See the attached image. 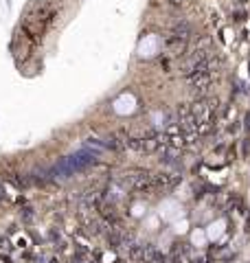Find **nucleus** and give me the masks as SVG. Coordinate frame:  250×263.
Wrapping results in <instances>:
<instances>
[{
	"mask_svg": "<svg viewBox=\"0 0 250 263\" xmlns=\"http://www.w3.org/2000/svg\"><path fill=\"white\" fill-rule=\"evenodd\" d=\"M169 2H171V4H174V7H182V4H185V2H187V0H169Z\"/></svg>",
	"mask_w": 250,
	"mask_h": 263,
	"instance_id": "f257e3e1",
	"label": "nucleus"
},
{
	"mask_svg": "<svg viewBox=\"0 0 250 263\" xmlns=\"http://www.w3.org/2000/svg\"><path fill=\"white\" fill-rule=\"evenodd\" d=\"M4 197V189H2V184H0V200Z\"/></svg>",
	"mask_w": 250,
	"mask_h": 263,
	"instance_id": "f03ea898",
	"label": "nucleus"
}]
</instances>
